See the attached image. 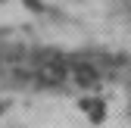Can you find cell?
<instances>
[{
    "instance_id": "6da1fadb",
    "label": "cell",
    "mask_w": 131,
    "mask_h": 128,
    "mask_svg": "<svg viewBox=\"0 0 131 128\" xmlns=\"http://www.w3.org/2000/svg\"><path fill=\"white\" fill-rule=\"evenodd\" d=\"M66 69L62 62H47V66H41V81L44 84H59V81H66Z\"/></svg>"
},
{
    "instance_id": "7a4b0ae2",
    "label": "cell",
    "mask_w": 131,
    "mask_h": 128,
    "mask_svg": "<svg viewBox=\"0 0 131 128\" xmlns=\"http://www.w3.org/2000/svg\"><path fill=\"white\" fill-rule=\"evenodd\" d=\"M75 81L78 84H94L97 81V69L88 66V62H78V66H75Z\"/></svg>"
}]
</instances>
